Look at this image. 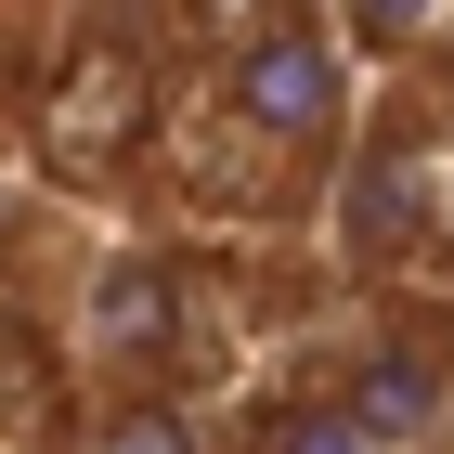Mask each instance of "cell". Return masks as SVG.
I'll return each instance as SVG.
<instances>
[{
  "mask_svg": "<svg viewBox=\"0 0 454 454\" xmlns=\"http://www.w3.org/2000/svg\"><path fill=\"white\" fill-rule=\"evenodd\" d=\"M182 338H195V299H182V260L156 234H78L66 260V364L105 403L156 416V389H169Z\"/></svg>",
  "mask_w": 454,
  "mask_h": 454,
  "instance_id": "1",
  "label": "cell"
},
{
  "mask_svg": "<svg viewBox=\"0 0 454 454\" xmlns=\"http://www.w3.org/2000/svg\"><path fill=\"white\" fill-rule=\"evenodd\" d=\"M208 117L260 156V169H312V156H338L350 143V52L338 27H312V13H273V27H247L234 52H221L208 78Z\"/></svg>",
  "mask_w": 454,
  "mask_h": 454,
  "instance_id": "2",
  "label": "cell"
},
{
  "mask_svg": "<svg viewBox=\"0 0 454 454\" xmlns=\"http://www.w3.org/2000/svg\"><path fill=\"white\" fill-rule=\"evenodd\" d=\"M91 454H195V428H182V416H117Z\"/></svg>",
  "mask_w": 454,
  "mask_h": 454,
  "instance_id": "3",
  "label": "cell"
},
{
  "mask_svg": "<svg viewBox=\"0 0 454 454\" xmlns=\"http://www.w3.org/2000/svg\"><path fill=\"white\" fill-rule=\"evenodd\" d=\"M442 454H454V442H442Z\"/></svg>",
  "mask_w": 454,
  "mask_h": 454,
  "instance_id": "4",
  "label": "cell"
}]
</instances>
